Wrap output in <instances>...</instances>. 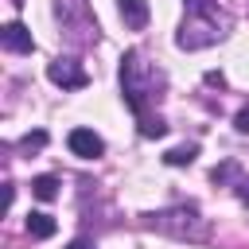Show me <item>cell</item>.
<instances>
[{
  "instance_id": "1",
  "label": "cell",
  "mask_w": 249,
  "mask_h": 249,
  "mask_svg": "<svg viewBox=\"0 0 249 249\" xmlns=\"http://www.w3.org/2000/svg\"><path fill=\"white\" fill-rule=\"evenodd\" d=\"M163 82H167L163 70L152 66V62H144L140 51H128V54L121 58V93H124V105L140 117V132H144V136H163V132H167V124L148 113V105L160 101Z\"/></svg>"
},
{
  "instance_id": "2",
  "label": "cell",
  "mask_w": 249,
  "mask_h": 249,
  "mask_svg": "<svg viewBox=\"0 0 249 249\" xmlns=\"http://www.w3.org/2000/svg\"><path fill=\"white\" fill-rule=\"evenodd\" d=\"M148 226L160 230V233H167V237H175V241H206V237H210V222H206L202 210L191 206V202L167 206V210H160V214H148Z\"/></svg>"
},
{
  "instance_id": "3",
  "label": "cell",
  "mask_w": 249,
  "mask_h": 249,
  "mask_svg": "<svg viewBox=\"0 0 249 249\" xmlns=\"http://www.w3.org/2000/svg\"><path fill=\"white\" fill-rule=\"evenodd\" d=\"M222 35H226V23H218V12H210V16H191V12H187V19H183V27H179V35H175V47L198 51V47L218 43Z\"/></svg>"
},
{
  "instance_id": "4",
  "label": "cell",
  "mask_w": 249,
  "mask_h": 249,
  "mask_svg": "<svg viewBox=\"0 0 249 249\" xmlns=\"http://www.w3.org/2000/svg\"><path fill=\"white\" fill-rule=\"evenodd\" d=\"M47 78H51L54 86H62V89H82V86L89 82V74H86L82 62H74V58H54V62H47Z\"/></svg>"
},
{
  "instance_id": "5",
  "label": "cell",
  "mask_w": 249,
  "mask_h": 249,
  "mask_svg": "<svg viewBox=\"0 0 249 249\" xmlns=\"http://www.w3.org/2000/svg\"><path fill=\"white\" fill-rule=\"evenodd\" d=\"M66 144H70V152L82 156V160H97V156L105 152V140H101L93 128H74V132L66 136Z\"/></svg>"
},
{
  "instance_id": "6",
  "label": "cell",
  "mask_w": 249,
  "mask_h": 249,
  "mask_svg": "<svg viewBox=\"0 0 249 249\" xmlns=\"http://www.w3.org/2000/svg\"><path fill=\"white\" fill-rule=\"evenodd\" d=\"M0 43H4V51H12V54H31V47H35L31 31H27L19 19H12V23L0 27Z\"/></svg>"
},
{
  "instance_id": "7",
  "label": "cell",
  "mask_w": 249,
  "mask_h": 249,
  "mask_svg": "<svg viewBox=\"0 0 249 249\" xmlns=\"http://www.w3.org/2000/svg\"><path fill=\"white\" fill-rule=\"evenodd\" d=\"M117 12H121V19H124L128 31H144L148 27V16H152L144 0H117Z\"/></svg>"
},
{
  "instance_id": "8",
  "label": "cell",
  "mask_w": 249,
  "mask_h": 249,
  "mask_svg": "<svg viewBox=\"0 0 249 249\" xmlns=\"http://www.w3.org/2000/svg\"><path fill=\"white\" fill-rule=\"evenodd\" d=\"M27 233H31V237H39V241H43V237H51V233H54V218H51V214H43V210L27 214Z\"/></svg>"
},
{
  "instance_id": "9",
  "label": "cell",
  "mask_w": 249,
  "mask_h": 249,
  "mask_svg": "<svg viewBox=\"0 0 249 249\" xmlns=\"http://www.w3.org/2000/svg\"><path fill=\"white\" fill-rule=\"evenodd\" d=\"M195 156H198V148H195V144H183V148H171V152L163 156V163H171V167H187V163H195Z\"/></svg>"
},
{
  "instance_id": "10",
  "label": "cell",
  "mask_w": 249,
  "mask_h": 249,
  "mask_svg": "<svg viewBox=\"0 0 249 249\" xmlns=\"http://www.w3.org/2000/svg\"><path fill=\"white\" fill-rule=\"evenodd\" d=\"M31 191H35V198L51 202V198L58 195V179H54V175H39V179H31Z\"/></svg>"
},
{
  "instance_id": "11",
  "label": "cell",
  "mask_w": 249,
  "mask_h": 249,
  "mask_svg": "<svg viewBox=\"0 0 249 249\" xmlns=\"http://www.w3.org/2000/svg\"><path fill=\"white\" fill-rule=\"evenodd\" d=\"M210 179H214V183H230V179H241V175H237V163L226 160V163H218V167L210 171Z\"/></svg>"
},
{
  "instance_id": "12",
  "label": "cell",
  "mask_w": 249,
  "mask_h": 249,
  "mask_svg": "<svg viewBox=\"0 0 249 249\" xmlns=\"http://www.w3.org/2000/svg\"><path fill=\"white\" fill-rule=\"evenodd\" d=\"M43 144H47V132H43V128H35V132H27V136L19 140V148H23V152H39Z\"/></svg>"
},
{
  "instance_id": "13",
  "label": "cell",
  "mask_w": 249,
  "mask_h": 249,
  "mask_svg": "<svg viewBox=\"0 0 249 249\" xmlns=\"http://www.w3.org/2000/svg\"><path fill=\"white\" fill-rule=\"evenodd\" d=\"M183 4H187L191 16H210V12H218V0H183Z\"/></svg>"
},
{
  "instance_id": "14",
  "label": "cell",
  "mask_w": 249,
  "mask_h": 249,
  "mask_svg": "<svg viewBox=\"0 0 249 249\" xmlns=\"http://www.w3.org/2000/svg\"><path fill=\"white\" fill-rule=\"evenodd\" d=\"M233 191H237V198H241V202L249 206V175H241V179L233 183Z\"/></svg>"
},
{
  "instance_id": "15",
  "label": "cell",
  "mask_w": 249,
  "mask_h": 249,
  "mask_svg": "<svg viewBox=\"0 0 249 249\" xmlns=\"http://www.w3.org/2000/svg\"><path fill=\"white\" fill-rule=\"evenodd\" d=\"M233 128H237V132H249V105H245V109L233 117Z\"/></svg>"
},
{
  "instance_id": "16",
  "label": "cell",
  "mask_w": 249,
  "mask_h": 249,
  "mask_svg": "<svg viewBox=\"0 0 249 249\" xmlns=\"http://www.w3.org/2000/svg\"><path fill=\"white\" fill-rule=\"evenodd\" d=\"M66 249H93V245H89V241H86V237H74V241H70V245H66Z\"/></svg>"
}]
</instances>
